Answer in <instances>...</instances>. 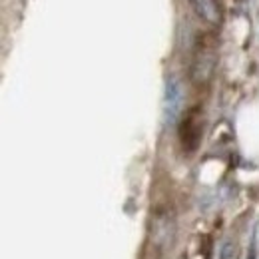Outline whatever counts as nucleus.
<instances>
[{"instance_id": "obj_2", "label": "nucleus", "mask_w": 259, "mask_h": 259, "mask_svg": "<svg viewBox=\"0 0 259 259\" xmlns=\"http://www.w3.org/2000/svg\"><path fill=\"white\" fill-rule=\"evenodd\" d=\"M192 8L195 10V14L207 22V24H218L222 14H220V6L215 0H190Z\"/></svg>"}, {"instance_id": "obj_1", "label": "nucleus", "mask_w": 259, "mask_h": 259, "mask_svg": "<svg viewBox=\"0 0 259 259\" xmlns=\"http://www.w3.org/2000/svg\"><path fill=\"white\" fill-rule=\"evenodd\" d=\"M184 102H186V92L182 80L178 76H169L165 80L162 98V116L165 126H174L178 122V118L184 112Z\"/></svg>"}]
</instances>
